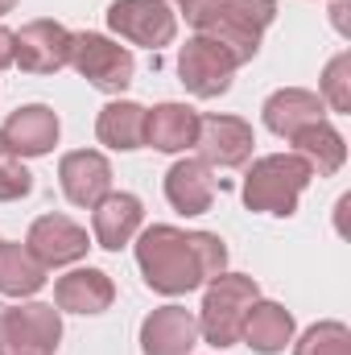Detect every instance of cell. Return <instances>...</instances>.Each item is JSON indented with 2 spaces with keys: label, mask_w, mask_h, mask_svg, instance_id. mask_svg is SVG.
Listing matches in <instances>:
<instances>
[{
  "label": "cell",
  "mask_w": 351,
  "mask_h": 355,
  "mask_svg": "<svg viewBox=\"0 0 351 355\" xmlns=\"http://www.w3.org/2000/svg\"><path fill=\"white\" fill-rule=\"evenodd\" d=\"M8 355H54L62 343V310L50 302H21L4 314Z\"/></svg>",
  "instance_id": "10"
},
{
  "label": "cell",
  "mask_w": 351,
  "mask_h": 355,
  "mask_svg": "<svg viewBox=\"0 0 351 355\" xmlns=\"http://www.w3.org/2000/svg\"><path fill=\"white\" fill-rule=\"evenodd\" d=\"M50 268L42 265L25 244H12V240H0V293L4 297H33L46 289V277Z\"/></svg>",
  "instance_id": "23"
},
{
  "label": "cell",
  "mask_w": 351,
  "mask_h": 355,
  "mask_svg": "<svg viewBox=\"0 0 351 355\" xmlns=\"http://www.w3.org/2000/svg\"><path fill=\"white\" fill-rule=\"evenodd\" d=\"M4 314H8V306L0 302V355H8V343H4Z\"/></svg>",
  "instance_id": "29"
},
{
  "label": "cell",
  "mask_w": 351,
  "mask_h": 355,
  "mask_svg": "<svg viewBox=\"0 0 351 355\" xmlns=\"http://www.w3.org/2000/svg\"><path fill=\"white\" fill-rule=\"evenodd\" d=\"M198 343V318L186 306H157L141 322V355H190Z\"/></svg>",
  "instance_id": "15"
},
{
  "label": "cell",
  "mask_w": 351,
  "mask_h": 355,
  "mask_svg": "<svg viewBox=\"0 0 351 355\" xmlns=\"http://www.w3.org/2000/svg\"><path fill=\"white\" fill-rule=\"evenodd\" d=\"M318 99L331 112H351V50H339L318 79Z\"/></svg>",
  "instance_id": "25"
},
{
  "label": "cell",
  "mask_w": 351,
  "mask_h": 355,
  "mask_svg": "<svg viewBox=\"0 0 351 355\" xmlns=\"http://www.w3.org/2000/svg\"><path fill=\"white\" fill-rule=\"evenodd\" d=\"M293 355H351V331L339 318H323L314 327H306L302 335H293Z\"/></svg>",
  "instance_id": "24"
},
{
  "label": "cell",
  "mask_w": 351,
  "mask_h": 355,
  "mask_svg": "<svg viewBox=\"0 0 351 355\" xmlns=\"http://www.w3.org/2000/svg\"><path fill=\"white\" fill-rule=\"evenodd\" d=\"M261 120L273 137L289 141L298 128H306L314 120H327V103L318 99V91L310 87H277L261 103Z\"/></svg>",
  "instance_id": "17"
},
{
  "label": "cell",
  "mask_w": 351,
  "mask_h": 355,
  "mask_svg": "<svg viewBox=\"0 0 351 355\" xmlns=\"http://www.w3.org/2000/svg\"><path fill=\"white\" fill-rule=\"evenodd\" d=\"M186 21L194 25V33L219 42L236 67H248L261 54L264 29L277 21V0H198Z\"/></svg>",
  "instance_id": "2"
},
{
  "label": "cell",
  "mask_w": 351,
  "mask_h": 355,
  "mask_svg": "<svg viewBox=\"0 0 351 355\" xmlns=\"http://www.w3.org/2000/svg\"><path fill=\"white\" fill-rule=\"evenodd\" d=\"M141 223H145V202L132 190H108L91 207V244L108 248V252H120L137 240Z\"/></svg>",
  "instance_id": "12"
},
{
  "label": "cell",
  "mask_w": 351,
  "mask_h": 355,
  "mask_svg": "<svg viewBox=\"0 0 351 355\" xmlns=\"http://www.w3.org/2000/svg\"><path fill=\"white\" fill-rule=\"evenodd\" d=\"M132 257L145 285L162 297H182L203 289L211 277L228 272V244L215 232H182L174 223L141 227Z\"/></svg>",
  "instance_id": "1"
},
{
  "label": "cell",
  "mask_w": 351,
  "mask_h": 355,
  "mask_svg": "<svg viewBox=\"0 0 351 355\" xmlns=\"http://www.w3.org/2000/svg\"><path fill=\"white\" fill-rule=\"evenodd\" d=\"M166 198L178 215H207L215 202V170L203 157H178L166 170Z\"/></svg>",
  "instance_id": "18"
},
{
  "label": "cell",
  "mask_w": 351,
  "mask_h": 355,
  "mask_svg": "<svg viewBox=\"0 0 351 355\" xmlns=\"http://www.w3.org/2000/svg\"><path fill=\"white\" fill-rule=\"evenodd\" d=\"M236 71H240L236 58L219 42H211L203 33H194L178 50V79H182V87L190 91L194 99H219V95H228Z\"/></svg>",
  "instance_id": "7"
},
{
  "label": "cell",
  "mask_w": 351,
  "mask_h": 355,
  "mask_svg": "<svg viewBox=\"0 0 351 355\" xmlns=\"http://www.w3.org/2000/svg\"><path fill=\"white\" fill-rule=\"evenodd\" d=\"M331 21H335V29L348 37V33H351V29H348V0H335V4H331Z\"/></svg>",
  "instance_id": "28"
},
{
  "label": "cell",
  "mask_w": 351,
  "mask_h": 355,
  "mask_svg": "<svg viewBox=\"0 0 351 355\" xmlns=\"http://www.w3.org/2000/svg\"><path fill=\"white\" fill-rule=\"evenodd\" d=\"M198 141V112L190 103H178V99H166V103H153L145 107V145L157 149V153H190Z\"/></svg>",
  "instance_id": "16"
},
{
  "label": "cell",
  "mask_w": 351,
  "mask_h": 355,
  "mask_svg": "<svg viewBox=\"0 0 351 355\" xmlns=\"http://www.w3.org/2000/svg\"><path fill=\"white\" fill-rule=\"evenodd\" d=\"M95 137H99V145H108L116 153L145 149V107L137 99H112V103H103L99 116H95Z\"/></svg>",
  "instance_id": "22"
},
{
  "label": "cell",
  "mask_w": 351,
  "mask_h": 355,
  "mask_svg": "<svg viewBox=\"0 0 351 355\" xmlns=\"http://www.w3.org/2000/svg\"><path fill=\"white\" fill-rule=\"evenodd\" d=\"M8 67H12V29L0 25V71H8Z\"/></svg>",
  "instance_id": "27"
},
{
  "label": "cell",
  "mask_w": 351,
  "mask_h": 355,
  "mask_svg": "<svg viewBox=\"0 0 351 355\" xmlns=\"http://www.w3.org/2000/svg\"><path fill=\"white\" fill-rule=\"evenodd\" d=\"M71 42L75 33L62 21H25L12 33V67H21L25 75H58L62 67H71Z\"/></svg>",
  "instance_id": "8"
},
{
  "label": "cell",
  "mask_w": 351,
  "mask_h": 355,
  "mask_svg": "<svg viewBox=\"0 0 351 355\" xmlns=\"http://www.w3.org/2000/svg\"><path fill=\"white\" fill-rule=\"evenodd\" d=\"M58 186H62L67 202L91 211L112 190V162L99 149H71L58 162Z\"/></svg>",
  "instance_id": "14"
},
{
  "label": "cell",
  "mask_w": 351,
  "mask_h": 355,
  "mask_svg": "<svg viewBox=\"0 0 351 355\" xmlns=\"http://www.w3.org/2000/svg\"><path fill=\"white\" fill-rule=\"evenodd\" d=\"M252 145H257V132L244 116H232V112H211V116H198V157L211 166V170H240L252 162Z\"/></svg>",
  "instance_id": "9"
},
{
  "label": "cell",
  "mask_w": 351,
  "mask_h": 355,
  "mask_svg": "<svg viewBox=\"0 0 351 355\" xmlns=\"http://www.w3.org/2000/svg\"><path fill=\"white\" fill-rule=\"evenodd\" d=\"M116 302V285L103 268H71L54 281V306L62 314H103Z\"/></svg>",
  "instance_id": "19"
},
{
  "label": "cell",
  "mask_w": 351,
  "mask_h": 355,
  "mask_svg": "<svg viewBox=\"0 0 351 355\" xmlns=\"http://www.w3.org/2000/svg\"><path fill=\"white\" fill-rule=\"evenodd\" d=\"M261 297V285L257 277L248 272H219L207 281L203 289V306H198V339L228 352L240 343V331H244V314L252 310V302Z\"/></svg>",
  "instance_id": "4"
},
{
  "label": "cell",
  "mask_w": 351,
  "mask_h": 355,
  "mask_svg": "<svg viewBox=\"0 0 351 355\" xmlns=\"http://www.w3.org/2000/svg\"><path fill=\"white\" fill-rule=\"evenodd\" d=\"M71 67L87 79L95 91L103 95H124L132 87V75H137V58L128 46H120L116 37L108 33H75L71 42Z\"/></svg>",
  "instance_id": "5"
},
{
  "label": "cell",
  "mask_w": 351,
  "mask_h": 355,
  "mask_svg": "<svg viewBox=\"0 0 351 355\" xmlns=\"http://www.w3.org/2000/svg\"><path fill=\"white\" fill-rule=\"evenodd\" d=\"M166 4H178V8H182V12H190V8H194V4H198V0H166Z\"/></svg>",
  "instance_id": "30"
},
{
  "label": "cell",
  "mask_w": 351,
  "mask_h": 355,
  "mask_svg": "<svg viewBox=\"0 0 351 355\" xmlns=\"http://www.w3.org/2000/svg\"><path fill=\"white\" fill-rule=\"evenodd\" d=\"M12 8H17V0H0V17H4V12H12Z\"/></svg>",
  "instance_id": "31"
},
{
  "label": "cell",
  "mask_w": 351,
  "mask_h": 355,
  "mask_svg": "<svg viewBox=\"0 0 351 355\" xmlns=\"http://www.w3.org/2000/svg\"><path fill=\"white\" fill-rule=\"evenodd\" d=\"M29 194H33V174L25 170L21 157L8 153V145L0 137V202H21Z\"/></svg>",
  "instance_id": "26"
},
{
  "label": "cell",
  "mask_w": 351,
  "mask_h": 355,
  "mask_svg": "<svg viewBox=\"0 0 351 355\" xmlns=\"http://www.w3.org/2000/svg\"><path fill=\"white\" fill-rule=\"evenodd\" d=\"M310 182H314V170H310L306 157H298V153H264V157H252V166L244 174V186H240V198L257 215L289 219Z\"/></svg>",
  "instance_id": "3"
},
{
  "label": "cell",
  "mask_w": 351,
  "mask_h": 355,
  "mask_svg": "<svg viewBox=\"0 0 351 355\" xmlns=\"http://www.w3.org/2000/svg\"><path fill=\"white\" fill-rule=\"evenodd\" d=\"M25 248H29L46 268H71V265H79V261L87 257V248H95V244H91V236H87L83 223H75L71 215L50 211V215H37V219L29 223Z\"/></svg>",
  "instance_id": "11"
},
{
  "label": "cell",
  "mask_w": 351,
  "mask_h": 355,
  "mask_svg": "<svg viewBox=\"0 0 351 355\" xmlns=\"http://www.w3.org/2000/svg\"><path fill=\"white\" fill-rule=\"evenodd\" d=\"M289 145H293L298 157L310 162L314 178H335L348 166V141H343V132H339L331 120H314V124L298 128V132L289 137Z\"/></svg>",
  "instance_id": "21"
},
{
  "label": "cell",
  "mask_w": 351,
  "mask_h": 355,
  "mask_svg": "<svg viewBox=\"0 0 351 355\" xmlns=\"http://www.w3.org/2000/svg\"><path fill=\"white\" fill-rule=\"evenodd\" d=\"M58 132H62V124H58V112L50 103H25V107L8 112V120L0 124V137H4L8 153L21 157V162L54 153Z\"/></svg>",
  "instance_id": "13"
},
{
  "label": "cell",
  "mask_w": 351,
  "mask_h": 355,
  "mask_svg": "<svg viewBox=\"0 0 351 355\" xmlns=\"http://www.w3.org/2000/svg\"><path fill=\"white\" fill-rule=\"evenodd\" d=\"M108 29L116 42L141 46V50H166L178 37V12L166 0H112L108 4Z\"/></svg>",
  "instance_id": "6"
},
{
  "label": "cell",
  "mask_w": 351,
  "mask_h": 355,
  "mask_svg": "<svg viewBox=\"0 0 351 355\" xmlns=\"http://www.w3.org/2000/svg\"><path fill=\"white\" fill-rule=\"evenodd\" d=\"M298 335V322L293 314L281 306V302H268L257 297L252 310L244 314V331H240V343H248L257 355H281Z\"/></svg>",
  "instance_id": "20"
}]
</instances>
